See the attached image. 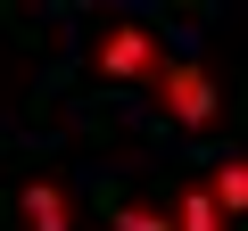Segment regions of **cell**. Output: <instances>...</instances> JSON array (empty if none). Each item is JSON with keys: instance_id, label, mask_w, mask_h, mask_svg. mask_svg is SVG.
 Instances as JSON below:
<instances>
[{"instance_id": "obj_4", "label": "cell", "mask_w": 248, "mask_h": 231, "mask_svg": "<svg viewBox=\"0 0 248 231\" xmlns=\"http://www.w3.org/2000/svg\"><path fill=\"white\" fill-rule=\"evenodd\" d=\"M25 215H33V231H66V182H25Z\"/></svg>"}, {"instance_id": "obj_2", "label": "cell", "mask_w": 248, "mask_h": 231, "mask_svg": "<svg viewBox=\"0 0 248 231\" xmlns=\"http://www.w3.org/2000/svg\"><path fill=\"white\" fill-rule=\"evenodd\" d=\"M149 91L166 99L174 124H190V132H199V124H215V74H207L199 58H182V50H174V58L157 66V83H149Z\"/></svg>"}, {"instance_id": "obj_1", "label": "cell", "mask_w": 248, "mask_h": 231, "mask_svg": "<svg viewBox=\"0 0 248 231\" xmlns=\"http://www.w3.org/2000/svg\"><path fill=\"white\" fill-rule=\"evenodd\" d=\"M166 58H174L166 33L141 25V17H91V25H83V66H91V83H157Z\"/></svg>"}, {"instance_id": "obj_5", "label": "cell", "mask_w": 248, "mask_h": 231, "mask_svg": "<svg viewBox=\"0 0 248 231\" xmlns=\"http://www.w3.org/2000/svg\"><path fill=\"white\" fill-rule=\"evenodd\" d=\"M174 215H182V231H223L215 223V206H207V190L190 182V190H174Z\"/></svg>"}, {"instance_id": "obj_3", "label": "cell", "mask_w": 248, "mask_h": 231, "mask_svg": "<svg viewBox=\"0 0 248 231\" xmlns=\"http://www.w3.org/2000/svg\"><path fill=\"white\" fill-rule=\"evenodd\" d=\"M199 190H207V206L240 215V206H248V157H240V149H223V165H215V173H207Z\"/></svg>"}, {"instance_id": "obj_6", "label": "cell", "mask_w": 248, "mask_h": 231, "mask_svg": "<svg viewBox=\"0 0 248 231\" xmlns=\"http://www.w3.org/2000/svg\"><path fill=\"white\" fill-rule=\"evenodd\" d=\"M116 231H174V223L149 215V206H116Z\"/></svg>"}]
</instances>
